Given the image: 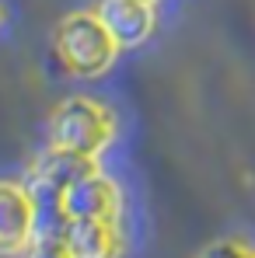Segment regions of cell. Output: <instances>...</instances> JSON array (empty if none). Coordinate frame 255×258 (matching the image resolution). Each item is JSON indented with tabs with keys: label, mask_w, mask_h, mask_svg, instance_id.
<instances>
[{
	"label": "cell",
	"mask_w": 255,
	"mask_h": 258,
	"mask_svg": "<svg viewBox=\"0 0 255 258\" xmlns=\"http://www.w3.org/2000/svg\"><path fill=\"white\" fill-rule=\"evenodd\" d=\"M98 174V161L84 157V154H70V150H56L49 147L42 157L35 161V171H32V199H35V210H42L45 203L60 210V199L67 188H74L77 181L94 178ZM63 213V210H60Z\"/></svg>",
	"instance_id": "obj_3"
},
{
	"label": "cell",
	"mask_w": 255,
	"mask_h": 258,
	"mask_svg": "<svg viewBox=\"0 0 255 258\" xmlns=\"http://www.w3.org/2000/svg\"><path fill=\"white\" fill-rule=\"evenodd\" d=\"M140 4H154V0H140Z\"/></svg>",
	"instance_id": "obj_10"
},
{
	"label": "cell",
	"mask_w": 255,
	"mask_h": 258,
	"mask_svg": "<svg viewBox=\"0 0 255 258\" xmlns=\"http://www.w3.org/2000/svg\"><path fill=\"white\" fill-rule=\"evenodd\" d=\"M63 234H67L74 258H119V251H123V237H119L116 223L77 220V223H67Z\"/></svg>",
	"instance_id": "obj_7"
},
{
	"label": "cell",
	"mask_w": 255,
	"mask_h": 258,
	"mask_svg": "<svg viewBox=\"0 0 255 258\" xmlns=\"http://www.w3.org/2000/svg\"><path fill=\"white\" fill-rule=\"evenodd\" d=\"M25 258H74V251H70L63 230H39L35 241L28 244Z\"/></svg>",
	"instance_id": "obj_8"
},
{
	"label": "cell",
	"mask_w": 255,
	"mask_h": 258,
	"mask_svg": "<svg viewBox=\"0 0 255 258\" xmlns=\"http://www.w3.org/2000/svg\"><path fill=\"white\" fill-rule=\"evenodd\" d=\"M94 14L101 18V25L119 45L143 42L154 28V11L150 4H140V0H101Z\"/></svg>",
	"instance_id": "obj_6"
},
{
	"label": "cell",
	"mask_w": 255,
	"mask_h": 258,
	"mask_svg": "<svg viewBox=\"0 0 255 258\" xmlns=\"http://www.w3.org/2000/svg\"><path fill=\"white\" fill-rule=\"evenodd\" d=\"M119 42L109 35L98 14H70L56 28V56L77 77H98L112 67Z\"/></svg>",
	"instance_id": "obj_1"
},
{
	"label": "cell",
	"mask_w": 255,
	"mask_h": 258,
	"mask_svg": "<svg viewBox=\"0 0 255 258\" xmlns=\"http://www.w3.org/2000/svg\"><path fill=\"white\" fill-rule=\"evenodd\" d=\"M35 227H39V210L32 192L0 181V251L4 255L28 251V244L39 234Z\"/></svg>",
	"instance_id": "obj_4"
},
{
	"label": "cell",
	"mask_w": 255,
	"mask_h": 258,
	"mask_svg": "<svg viewBox=\"0 0 255 258\" xmlns=\"http://www.w3.org/2000/svg\"><path fill=\"white\" fill-rule=\"evenodd\" d=\"M119 188L105 178V174H94L77 181L74 188L63 192L60 199V210L67 223H77V220H101V223H116L119 216Z\"/></svg>",
	"instance_id": "obj_5"
},
{
	"label": "cell",
	"mask_w": 255,
	"mask_h": 258,
	"mask_svg": "<svg viewBox=\"0 0 255 258\" xmlns=\"http://www.w3.org/2000/svg\"><path fill=\"white\" fill-rule=\"evenodd\" d=\"M196 258H255V251H248V248L238 244V241H213V244H207Z\"/></svg>",
	"instance_id": "obj_9"
},
{
	"label": "cell",
	"mask_w": 255,
	"mask_h": 258,
	"mask_svg": "<svg viewBox=\"0 0 255 258\" xmlns=\"http://www.w3.org/2000/svg\"><path fill=\"white\" fill-rule=\"evenodd\" d=\"M109 140H112V115L87 98H70L53 112L49 143L56 150L98 157V150H105Z\"/></svg>",
	"instance_id": "obj_2"
}]
</instances>
